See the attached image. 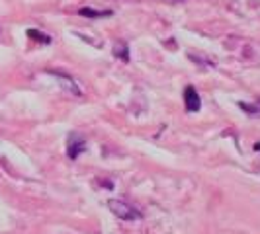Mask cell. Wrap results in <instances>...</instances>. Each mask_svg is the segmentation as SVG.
Instances as JSON below:
<instances>
[{
    "instance_id": "6",
    "label": "cell",
    "mask_w": 260,
    "mask_h": 234,
    "mask_svg": "<svg viewBox=\"0 0 260 234\" xmlns=\"http://www.w3.org/2000/svg\"><path fill=\"white\" fill-rule=\"evenodd\" d=\"M114 55H116L117 59H121V61L129 63V49H127V45H125V43L116 45V47H114Z\"/></svg>"
},
{
    "instance_id": "4",
    "label": "cell",
    "mask_w": 260,
    "mask_h": 234,
    "mask_svg": "<svg viewBox=\"0 0 260 234\" xmlns=\"http://www.w3.org/2000/svg\"><path fill=\"white\" fill-rule=\"evenodd\" d=\"M78 14L84 16V18H104V16H112V10H94V8L84 6V8L78 10Z\"/></svg>"
},
{
    "instance_id": "2",
    "label": "cell",
    "mask_w": 260,
    "mask_h": 234,
    "mask_svg": "<svg viewBox=\"0 0 260 234\" xmlns=\"http://www.w3.org/2000/svg\"><path fill=\"white\" fill-rule=\"evenodd\" d=\"M84 150H86V141H84L78 133H71L69 144H67V154H69V158L75 160V158H78Z\"/></svg>"
},
{
    "instance_id": "7",
    "label": "cell",
    "mask_w": 260,
    "mask_h": 234,
    "mask_svg": "<svg viewBox=\"0 0 260 234\" xmlns=\"http://www.w3.org/2000/svg\"><path fill=\"white\" fill-rule=\"evenodd\" d=\"M258 107H260V100H258Z\"/></svg>"
},
{
    "instance_id": "1",
    "label": "cell",
    "mask_w": 260,
    "mask_h": 234,
    "mask_svg": "<svg viewBox=\"0 0 260 234\" xmlns=\"http://www.w3.org/2000/svg\"><path fill=\"white\" fill-rule=\"evenodd\" d=\"M108 209L119 217L121 221H139L143 215H141V211L139 209H135L133 205H129L127 201H123V199H110L108 201Z\"/></svg>"
},
{
    "instance_id": "3",
    "label": "cell",
    "mask_w": 260,
    "mask_h": 234,
    "mask_svg": "<svg viewBox=\"0 0 260 234\" xmlns=\"http://www.w3.org/2000/svg\"><path fill=\"white\" fill-rule=\"evenodd\" d=\"M184 102H186V111H190V113L200 111L202 100H200V94L196 92L194 86H186V90H184Z\"/></svg>"
},
{
    "instance_id": "5",
    "label": "cell",
    "mask_w": 260,
    "mask_h": 234,
    "mask_svg": "<svg viewBox=\"0 0 260 234\" xmlns=\"http://www.w3.org/2000/svg\"><path fill=\"white\" fill-rule=\"evenodd\" d=\"M27 37L38 41V43H43V45H49L51 43V37L47 33H41L39 29H27Z\"/></svg>"
}]
</instances>
